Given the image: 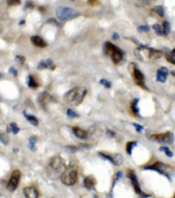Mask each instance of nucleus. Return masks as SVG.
<instances>
[{"label":"nucleus","mask_w":175,"mask_h":198,"mask_svg":"<svg viewBox=\"0 0 175 198\" xmlns=\"http://www.w3.org/2000/svg\"><path fill=\"white\" fill-rule=\"evenodd\" d=\"M23 113V115H24L25 118H26V119L28 120L29 122H30V124H32V125L36 126V127L38 126L39 120L36 117H35L34 115H30V114H27V113L25 112V111Z\"/></svg>","instance_id":"obj_21"},{"label":"nucleus","mask_w":175,"mask_h":198,"mask_svg":"<svg viewBox=\"0 0 175 198\" xmlns=\"http://www.w3.org/2000/svg\"><path fill=\"white\" fill-rule=\"evenodd\" d=\"M48 22L51 23H54V24H56V25H58V23L57 22V21L54 19H49L48 20Z\"/></svg>","instance_id":"obj_43"},{"label":"nucleus","mask_w":175,"mask_h":198,"mask_svg":"<svg viewBox=\"0 0 175 198\" xmlns=\"http://www.w3.org/2000/svg\"><path fill=\"white\" fill-rule=\"evenodd\" d=\"M25 23V20L24 19H23V20H21L20 22H19V25H23Z\"/></svg>","instance_id":"obj_47"},{"label":"nucleus","mask_w":175,"mask_h":198,"mask_svg":"<svg viewBox=\"0 0 175 198\" xmlns=\"http://www.w3.org/2000/svg\"><path fill=\"white\" fill-rule=\"evenodd\" d=\"M104 53L111 57L113 62L115 64H117L123 59L124 52L122 50L114 45L113 43L107 41L105 43L103 47Z\"/></svg>","instance_id":"obj_3"},{"label":"nucleus","mask_w":175,"mask_h":198,"mask_svg":"<svg viewBox=\"0 0 175 198\" xmlns=\"http://www.w3.org/2000/svg\"><path fill=\"white\" fill-rule=\"evenodd\" d=\"M67 114L70 118H78L79 117V115L72 109H68L67 111Z\"/></svg>","instance_id":"obj_34"},{"label":"nucleus","mask_w":175,"mask_h":198,"mask_svg":"<svg viewBox=\"0 0 175 198\" xmlns=\"http://www.w3.org/2000/svg\"><path fill=\"white\" fill-rule=\"evenodd\" d=\"M37 140H38V138L35 136H32L29 138L28 147L32 151H34L36 150V146H35V144H36Z\"/></svg>","instance_id":"obj_22"},{"label":"nucleus","mask_w":175,"mask_h":198,"mask_svg":"<svg viewBox=\"0 0 175 198\" xmlns=\"http://www.w3.org/2000/svg\"><path fill=\"white\" fill-rule=\"evenodd\" d=\"M146 50H148V58L153 60H155V59H160L162 57L163 52L161 50H156L155 48H152V47H145Z\"/></svg>","instance_id":"obj_16"},{"label":"nucleus","mask_w":175,"mask_h":198,"mask_svg":"<svg viewBox=\"0 0 175 198\" xmlns=\"http://www.w3.org/2000/svg\"><path fill=\"white\" fill-rule=\"evenodd\" d=\"M106 134H107V135L109 136V138H114L115 136V132L111 129H107V132H106Z\"/></svg>","instance_id":"obj_40"},{"label":"nucleus","mask_w":175,"mask_h":198,"mask_svg":"<svg viewBox=\"0 0 175 198\" xmlns=\"http://www.w3.org/2000/svg\"><path fill=\"white\" fill-rule=\"evenodd\" d=\"M137 141H130L129 142H127V148H126V150H127V153L129 154V155H131V154H132L133 148L137 145Z\"/></svg>","instance_id":"obj_25"},{"label":"nucleus","mask_w":175,"mask_h":198,"mask_svg":"<svg viewBox=\"0 0 175 198\" xmlns=\"http://www.w3.org/2000/svg\"><path fill=\"white\" fill-rule=\"evenodd\" d=\"M99 155L102 158L109 160L115 166H120L124 162V158L120 153H106L104 152H99Z\"/></svg>","instance_id":"obj_9"},{"label":"nucleus","mask_w":175,"mask_h":198,"mask_svg":"<svg viewBox=\"0 0 175 198\" xmlns=\"http://www.w3.org/2000/svg\"><path fill=\"white\" fill-rule=\"evenodd\" d=\"M152 11L157 14L159 17H163L165 15V10L162 6H156L152 8Z\"/></svg>","instance_id":"obj_24"},{"label":"nucleus","mask_w":175,"mask_h":198,"mask_svg":"<svg viewBox=\"0 0 175 198\" xmlns=\"http://www.w3.org/2000/svg\"><path fill=\"white\" fill-rule=\"evenodd\" d=\"M23 193L26 198H38L39 193L34 187H26L23 189Z\"/></svg>","instance_id":"obj_14"},{"label":"nucleus","mask_w":175,"mask_h":198,"mask_svg":"<svg viewBox=\"0 0 175 198\" xmlns=\"http://www.w3.org/2000/svg\"><path fill=\"white\" fill-rule=\"evenodd\" d=\"M133 125L135 127L137 133H141L142 131L143 130V127L142 125H141V124L137 123H133Z\"/></svg>","instance_id":"obj_37"},{"label":"nucleus","mask_w":175,"mask_h":198,"mask_svg":"<svg viewBox=\"0 0 175 198\" xmlns=\"http://www.w3.org/2000/svg\"><path fill=\"white\" fill-rule=\"evenodd\" d=\"M159 151H164V153H166V155L169 158H172L173 156V153L170 151V149H169L168 147H167V146H162V147L159 148Z\"/></svg>","instance_id":"obj_30"},{"label":"nucleus","mask_w":175,"mask_h":198,"mask_svg":"<svg viewBox=\"0 0 175 198\" xmlns=\"http://www.w3.org/2000/svg\"><path fill=\"white\" fill-rule=\"evenodd\" d=\"M84 186L86 189L91 190L96 185V180L92 175L86 176L84 179Z\"/></svg>","instance_id":"obj_19"},{"label":"nucleus","mask_w":175,"mask_h":198,"mask_svg":"<svg viewBox=\"0 0 175 198\" xmlns=\"http://www.w3.org/2000/svg\"><path fill=\"white\" fill-rule=\"evenodd\" d=\"M9 6H18L21 4L20 0H6Z\"/></svg>","instance_id":"obj_36"},{"label":"nucleus","mask_w":175,"mask_h":198,"mask_svg":"<svg viewBox=\"0 0 175 198\" xmlns=\"http://www.w3.org/2000/svg\"><path fill=\"white\" fill-rule=\"evenodd\" d=\"M132 76L133 78V81H134V82L137 86L140 87V88L143 89V90H149L148 88H147V86H145L144 75L137 68V66H135V65H134V66L133 67Z\"/></svg>","instance_id":"obj_8"},{"label":"nucleus","mask_w":175,"mask_h":198,"mask_svg":"<svg viewBox=\"0 0 175 198\" xmlns=\"http://www.w3.org/2000/svg\"><path fill=\"white\" fill-rule=\"evenodd\" d=\"M137 31L139 33H148L150 31V26L148 25H140L137 28Z\"/></svg>","instance_id":"obj_33"},{"label":"nucleus","mask_w":175,"mask_h":198,"mask_svg":"<svg viewBox=\"0 0 175 198\" xmlns=\"http://www.w3.org/2000/svg\"><path fill=\"white\" fill-rule=\"evenodd\" d=\"M170 54V55H171V56H172V57H174V58H175V47H174V49L172 50V51H171Z\"/></svg>","instance_id":"obj_45"},{"label":"nucleus","mask_w":175,"mask_h":198,"mask_svg":"<svg viewBox=\"0 0 175 198\" xmlns=\"http://www.w3.org/2000/svg\"><path fill=\"white\" fill-rule=\"evenodd\" d=\"M21 172L19 170H15L12 173V175L8 182L6 189L8 191H14L18 187L21 177Z\"/></svg>","instance_id":"obj_10"},{"label":"nucleus","mask_w":175,"mask_h":198,"mask_svg":"<svg viewBox=\"0 0 175 198\" xmlns=\"http://www.w3.org/2000/svg\"><path fill=\"white\" fill-rule=\"evenodd\" d=\"M144 169L153 170V171H157L160 174H163V175H166L169 179H170V175L172 174L171 173V172H172V167H170L168 164L162 162H157L152 164V165L145 167Z\"/></svg>","instance_id":"obj_6"},{"label":"nucleus","mask_w":175,"mask_h":198,"mask_svg":"<svg viewBox=\"0 0 175 198\" xmlns=\"http://www.w3.org/2000/svg\"><path fill=\"white\" fill-rule=\"evenodd\" d=\"M173 198H175V194H174V197H173Z\"/></svg>","instance_id":"obj_50"},{"label":"nucleus","mask_w":175,"mask_h":198,"mask_svg":"<svg viewBox=\"0 0 175 198\" xmlns=\"http://www.w3.org/2000/svg\"><path fill=\"white\" fill-rule=\"evenodd\" d=\"M150 138L159 143L170 144L174 142L175 137L174 134L171 132H166L165 133L153 134Z\"/></svg>","instance_id":"obj_7"},{"label":"nucleus","mask_w":175,"mask_h":198,"mask_svg":"<svg viewBox=\"0 0 175 198\" xmlns=\"http://www.w3.org/2000/svg\"><path fill=\"white\" fill-rule=\"evenodd\" d=\"M10 127L11 129V131L12 132H13V134H17L19 133V132H20V128L19 127L18 125L15 123V122H11V124H10Z\"/></svg>","instance_id":"obj_29"},{"label":"nucleus","mask_w":175,"mask_h":198,"mask_svg":"<svg viewBox=\"0 0 175 198\" xmlns=\"http://www.w3.org/2000/svg\"><path fill=\"white\" fill-rule=\"evenodd\" d=\"M99 1V0H88V2L91 5H96L97 4Z\"/></svg>","instance_id":"obj_42"},{"label":"nucleus","mask_w":175,"mask_h":198,"mask_svg":"<svg viewBox=\"0 0 175 198\" xmlns=\"http://www.w3.org/2000/svg\"><path fill=\"white\" fill-rule=\"evenodd\" d=\"M34 7V6L31 2H29V1H27L26 3H25V8H32Z\"/></svg>","instance_id":"obj_41"},{"label":"nucleus","mask_w":175,"mask_h":198,"mask_svg":"<svg viewBox=\"0 0 175 198\" xmlns=\"http://www.w3.org/2000/svg\"><path fill=\"white\" fill-rule=\"evenodd\" d=\"M162 28L163 31H164V35H168V34H170L171 30L170 23L167 21H164L162 25Z\"/></svg>","instance_id":"obj_26"},{"label":"nucleus","mask_w":175,"mask_h":198,"mask_svg":"<svg viewBox=\"0 0 175 198\" xmlns=\"http://www.w3.org/2000/svg\"><path fill=\"white\" fill-rule=\"evenodd\" d=\"M27 84L28 87H30L31 88H37L39 87V84L37 83L34 76H32V75H29L28 77H27Z\"/></svg>","instance_id":"obj_23"},{"label":"nucleus","mask_w":175,"mask_h":198,"mask_svg":"<svg viewBox=\"0 0 175 198\" xmlns=\"http://www.w3.org/2000/svg\"><path fill=\"white\" fill-rule=\"evenodd\" d=\"M153 28L154 29V30L155 33H156L157 35H159V36H162V35H164V31H163L162 27L159 24H158V23H155V24L153 25Z\"/></svg>","instance_id":"obj_27"},{"label":"nucleus","mask_w":175,"mask_h":198,"mask_svg":"<svg viewBox=\"0 0 175 198\" xmlns=\"http://www.w3.org/2000/svg\"><path fill=\"white\" fill-rule=\"evenodd\" d=\"M66 167L65 160L60 156H54L52 158L49 162L47 169L49 177L54 180L60 177Z\"/></svg>","instance_id":"obj_2"},{"label":"nucleus","mask_w":175,"mask_h":198,"mask_svg":"<svg viewBox=\"0 0 175 198\" xmlns=\"http://www.w3.org/2000/svg\"><path fill=\"white\" fill-rule=\"evenodd\" d=\"M87 91L82 87H76L65 93L64 100L69 105L76 107L80 105L86 96Z\"/></svg>","instance_id":"obj_1"},{"label":"nucleus","mask_w":175,"mask_h":198,"mask_svg":"<svg viewBox=\"0 0 175 198\" xmlns=\"http://www.w3.org/2000/svg\"><path fill=\"white\" fill-rule=\"evenodd\" d=\"M0 142L4 144V145H6V144H8L9 142L8 136L6 134L1 133V132H0Z\"/></svg>","instance_id":"obj_28"},{"label":"nucleus","mask_w":175,"mask_h":198,"mask_svg":"<svg viewBox=\"0 0 175 198\" xmlns=\"http://www.w3.org/2000/svg\"><path fill=\"white\" fill-rule=\"evenodd\" d=\"M170 74H171V75H172V76H173L175 78V70H172V71H171Z\"/></svg>","instance_id":"obj_46"},{"label":"nucleus","mask_w":175,"mask_h":198,"mask_svg":"<svg viewBox=\"0 0 175 198\" xmlns=\"http://www.w3.org/2000/svg\"><path fill=\"white\" fill-rule=\"evenodd\" d=\"M166 60L168 61V62H170V63H172L173 65H175V58L174 57H172L171 56L170 53H166Z\"/></svg>","instance_id":"obj_35"},{"label":"nucleus","mask_w":175,"mask_h":198,"mask_svg":"<svg viewBox=\"0 0 175 198\" xmlns=\"http://www.w3.org/2000/svg\"><path fill=\"white\" fill-rule=\"evenodd\" d=\"M37 68L39 70H44V69H50L51 70H54L56 68V65L54 64L53 61L51 59H46V60L41 61L38 64Z\"/></svg>","instance_id":"obj_13"},{"label":"nucleus","mask_w":175,"mask_h":198,"mask_svg":"<svg viewBox=\"0 0 175 198\" xmlns=\"http://www.w3.org/2000/svg\"><path fill=\"white\" fill-rule=\"evenodd\" d=\"M56 13L57 17L62 21L71 20L80 15L79 12L68 7H58L56 9Z\"/></svg>","instance_id":"obj_5"},{"label":"nucleus","mask_w":175,"mask_h":198,"mask_svg":"<svg viewBox=\"0 0 175 198\" xmlns=\"http://www.w3.org/2000/svg\"><path fill=\"white\" fill-rule=\"evenodd\" d=\"M8 72H9V73H11V74H13L14 77H17V75H18V72H17V70L15 68H13V67H11V68H9Z\"/></svg>","instance_id":"obj_39"},{"label":"nucleus","mask_w":175,"mask_h":198,"mask_svg":"<svg viewBox=\"0 0 175 198\" xmlns=\"http://www.w3.org/2000/svg\"><path fill=\"white\" fill-rule=\"evenodd\" d=\"M2 76H3V74L1 72H0V78H1Z\"/></svg>","instance_id":"obj_49"},{"label":"nucleus","mask_w":175,"mask_h":198,"mask_svg":"<svg viewBox=\"0 0 175 198\" xmlns=\"http://www.w3.org/2000/svg\"><path fill=\"white\" fill-rule=\"evenodd\" d=\"M150 4L149 0H138L136 2V6L137 7H143L146 6Z\"/></svg>","instance_id":"obj_32"},{"label":"nucleus","mask_w":175,"mask_h":198,"mask_svg":"<svg viewBox=\"0 0 175 198\" xmlns=\"http://www.w3.org/2000/svg\"><path fill=\"white\" fill-rule=\"evenodd\" d=\"M31 41L32 43L34 44L35 46L38 47H46L47 46V43L43 39L41 38V37L37 36V35H34L31 37Z\"/></svg>","instance_id":"obj_17"},{"label":"nucleus","mask_w":175,"mask_h":198,"mask_svg":"<svg viewBox=\"0 0 175 198\" xmlns=\"http://www.w3.org/2000/svg\"><path fill=\"white\" fill-rule=\"evenodd\" d=\"M139 102V100L138 98H135L134 100H133V102L131 103V111H132L133 114H134L135 115H136V116H138V117L140 116V114H139V105H138Z\"/></svg>","instance_id":"obj_20"},{"label":"nucleus","mask_w":175,"mask_h":198,"mask_svg":"<svg viewBox=\"0 0 175 198\" xmlns=\"http://www.w3.org/2000/svg\"><path fill=\"white\" fill-rule=\"evenodd\" d=\"M15 60H16L17 62H19V63H20V64L23 65L25 62V59L24 57L21 56V55H17V56L15 57Z\"/></svg>","instance_id":"obj_38"},{"label":"nucleus","mask_w":175,"mask_h":198,"mask_svg":"<svg viewBox=\"0 0 175 198\" xmlns=\"http://www.w3.org/2000/svg\"><path fill=\"white\" fill-rule=\"evenodd\" d=\"M39 11H45V8H43V7H40L39 8Z\"/></svg>","instance_id":"obj_48"},{"label":"nucleus","mask_w":175,"mask_h":198,"mask_svg":"<svg viewBox=\"0 0 175 198\" xmlns=\"http://www.w3.org/2000/svg\"><path fill=\"white\" fill-rule=\"evenodd\" d=\"M168 75V69L166 67H162L157 72V81L161 83H165L167 81V76Z\"/></svg>","instance_id":"obj_12"},{"label":"nucleus","mask_w":175,"mask_h":198,"mask_svg":"<svg viewBox=\"0 0 175 198\" xmlns=\"http://www.w3.org/2000/svg\"><path fill=\"white\" fill-rule=\"evenodd\" d=\"M127 177L131 180V184H132L133 187H134L135 191L136 192L137 194L140 195L142 193V192L141 191V188L139 187L138 180H137V177L136 175H135V172L133 170H129L127 173Z\"/></svg>","instance_id":"obj_11"},{"label":"nucleus","mask_w":175,"mask_h":198,"mask_svg":"<svg viewBox=\"0 0 175 198\" xmlns=\"http://www.w3.org/2000/svg\"><path fill=\"white\" fill-rule=\"evenodd\" d=\"M72 131L74 135H75L77 138H80V139L86 140L87 139L88 136H89L88 132L85 130L82 129V128L76 126L72 128Z\"/></svg>","instance_id":"obj_15"},{"label":"nucleus","mask_w":175,"mask_h":198,"mask_svg":"<svg viewBox=\"0 0 175 198\" xmlns=\"http://www.w3.org/2000/svg\"><path fill=\"white\" fill-rule=\"evenodd\" d=\"M100 83L105 87V88L109 89L111 87V83L105 78H102L100 80Z\"/></svg>","instance_id":"obj_31"},{"label":"nucleus","mask_w":175,"mask_h":198,"mask_svg":"<svg viewBox=\"0 0 175 198\" xmlns=\"http://www.w3.org/2000/svg\"><path fill=\"white\" fill-rule=\"evenodd\" d=\"M78 169L74 165L66 167L65 171L60 176V180L64 185L72 186L75 185L78 180Z\"/></svg>","instance_id":"obj_4"},{"label":"nucleus","mask_w":175,"mask_h":198,"mask_svg":"<svg viewBox=\"0 0 175 198\" xmlns=\"http://www.w3.org/2000/svg\"><path fill=\"white\" fill-rule=\"evenodd\" d=\"M0 31H1V28H0Z\"/></svg>","instance_id":"obj_51"},{"label":"nucleus","mask_w":175,"mask_h":198,"mask_svg":"<svg viewBox=\"0 0 175 198\" xmlns=\"http://www.w3.org/2000/svg\"><path fill=\"white\" fill-rule=\"evenodd\" d=\"M112 37H113V39H114V40H117V39H119V35L118 33H114L113 34V36H112Z\"/></svg>","instance_id":"obj_44"},{"label":"nucleus","mask_w":175,"mask_h":198,"mask_svg":"<svg viewBox=\"0 0 175 198\" xmlns=\"http://www.w3.org/2000/svg\"><path fill=\"white\" fill-rule=\"evenodd\" d=\"M51 98H52V97H51L50 94L48 92H43L38 96V102L41 105H45L48 102H50Z\"/></svg>","instance_id":"obj_18"}]
</instances>
